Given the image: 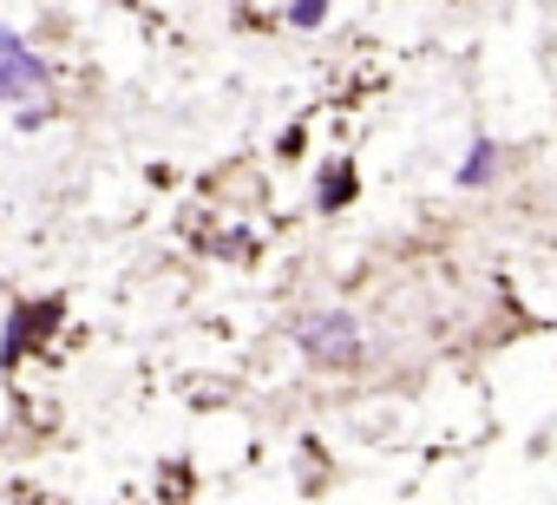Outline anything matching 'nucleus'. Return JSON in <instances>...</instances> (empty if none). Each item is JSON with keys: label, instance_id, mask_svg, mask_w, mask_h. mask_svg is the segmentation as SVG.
I'll return each mask as SVG.
<instances>
[{"label": "nucleus", "instance_id": "nucleus-1", "mask_svg": "<svg viewBox=\"0 0 557 505\" xmlns=\"http://www.w3.org/2000/svg\"><path fill=\"white\" fill-rule=\"evenodd\" d=\"M296 342H302V355L322 361V368H348V361L361 355V329H355V316H342V309L309 316V322L296 329Z\"/></svg>", "mask_w": 557, "mask_h": 505}, {"label": "nucleus", "instance_id": "nucleus-2", "mask_svg": "<svg viewBox=\"0 0 557 505\" xmlns=\"http://www.w3.org/2000/svg\"><path fill=\"white\" fill-rule=\"evenodd\" d=\"M60 316H66V303H60V296H47V303H21V309L8 316V342H0V368H21V361H27V348H40V342L60 329Z\"/></svg>", "mask_w": 557, "mask_h": 505}, {"label": "nucleus", "instance_id": "nucleus-3", "mask_svg": "<svg viewBox=\"0 0 557 505\" xmlns=\"http://www.w3.org/2000/svg\"><path fill=\"white\" fill-rule=\"evenodd\" d=\"M40 86H47V66L27 53L14 27H0V99H34Z\"/></svg>", "mask_w": 557, "mask_h": 505}, {"label": "nucleus", "instance_id": "nucleus-4", "mask_svg": "<svg viewBox=\"0 0 557 505\" xmlns=\"http://www.w3.org/2000/svg\"><path fill=\"white\" fill-rule=\"evenodd\" d=\"M498 171V145L492 138H472V151H466V164H459V184H485Z\"/></svg>", "mask_w": 557, "mask_h": 505}, {"label": "nucleus", "instance_id": "nucleus-5", "mask_svg": "<svg viewBox=\"0 0 557 505\" xmlns=\"http://www.w3.org/2000/svg\"><path fill=\"white\" fill-rule=\"evenodd\" d=\"M315 197H322V210H342V204L355 197V171H348V164H335V171L322 177V190H315Z\"/></svg>", "mask_w": 557, "mask_h": 505}, {"label": "nucleus", "instance_id": "nucleus-6", "mask_svg": "<svg viewBox=\"0 0 557 505\" xmlns=\"http://www.w3.org/2000/svg\"><path fill=\"white\" fill-rule=\"evenodd\" d=\"M322 14H329V0H296V8H289L296 27H322Z\"/></svg>", "mask_w": 557, "mask_h": 505}]
</instances>
